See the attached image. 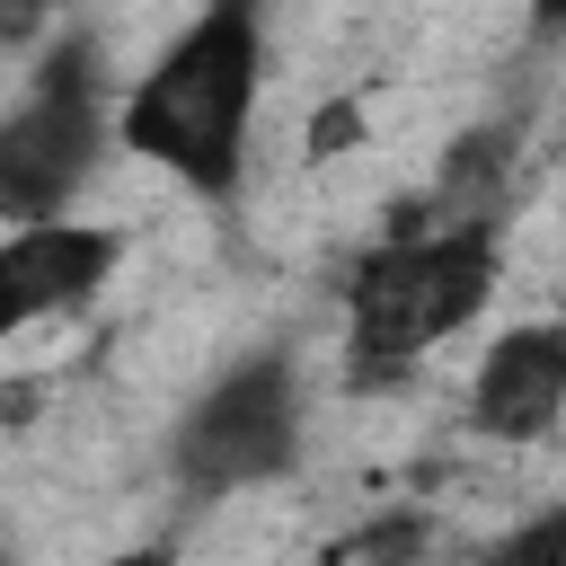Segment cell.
<instances>
[{
  "instance_id": "obj_1",
  "label": "cell",
  "mask_w": 566,
  "mask_h": 566,
  "mask_svg": "<svg viewBox=\"0 0 566 566\" xmlns=\"http://www.w3.org/2000/svg\"><path fill=\"white\" fill-rule=\"evenodd\" d=\"M495 283H504L495 221H442L433 203H398V221L345 274V380L398 389L433 345L478 327Z\"/></svg>"
},
{
  "instance_id": "obj_2",
  "label": "cell",
  "mask_w": 566,
  "mask_h": 566,
  "mask_svg": "<svg viewBox=\"0 0 566 566\" xmlns=\"http://www.w3.org/2000/svg\"><path fill=\"white\" fill-rule=\"evenodd\" d=\"M256 88H265V18L248 0H212L203 18H186L159 62L124 88L115 106V142L150 168H168L186 195L230 203L248 177V124H256Z\"/></svg>"
},
{
  "instance_id": "obj_3",
  "label": "cell",
  "mask_w": 566,
  "mask_h": 566,
  "mask_svg": "<svg viewBox=\"0 0 566 566\" xmlns=\"http://www.w3.org/2000/svg\"><path fill=\"white\" fill-rule=\"evenodd\" d=\"M115 150V115H106V80L88 44H62L35 88L0 115V221H71V195L97 177V159Z\"/></svg>"
},
{
  "instance_id": "obj_4",
  "label": "cell",
  "mask_w": 566,
  "mask_h": 566,
  "mask_svg": "<svg viewBox=\"0 0 566 566\" xmlns=\"http://www.w3.org/2000/svg\"><path fill=\"white\" fill-rule=\"evenodd\" d=\"M301 424H310V389H301V363L283 345L230 363L186 416H177V442H168V469L186 495H239V486H274L292 460H301Z\"/></svg>"
},
{
  "instance_id": "obj_5",
  "label": "cell",
  "mask_w": 566,
  "mask_h": 566,
  "mask_svg": "<svg viewBox=\"0 0 566 566\" xmlns=\"http://www.w3.org/2000/svg\"><path fill=\"white\" fill-rule=\"evenodd\" d=\"M124 265V230L106 221H27L0 239V345L44 327V318H80Z\"/></svg>"
},
{
  "instance_id": "obj_6",
  "label": "cell",
  "mask_w": 566,
  "mask_h": 566,
  "mask_svg": "<svg viewBox=\"0 0 566 566\" xmlns=\"http://www.w3.org/2000/svg\"><path fill=\"white\" fill-rule=\"evenodd\" d=\"M566 416V318L504 327L469 371V424L486 442H548Z\"/></svg>"
},
{
  "instance_id": "obj_7",
  "label": "cell",
  "mask_w": 566,
  "mask_h": 566,
  "mask_svg": "<svg viewBox=\"0 0 566 566\" xmlns=\"http://www.w3.org/2000/svg\"><path fill=\"white\" fill-rule=\"evenodd\" d=\"M424 548H433L424 513H380V522H363L354 539H336L327 566H424Z\"/></svg>"
},
{
  "instance_id": "obj_8",
  "label": "cell",
  "mask_w": 566,
  "mask_h": 566,
  "mask_svg": "<svg viewBox=\"0 0 566 566\" xmlns=\"http://www.w3.org/2000/svg\"><path fill=\"white\" fill-rule=\"evenodd\" d=\"M478 566H566V504H548V513H531V522H513Z\"/></svg>"
},
{
  "instance_id": "obj_9",
  "label": "cell",
  "mask_w": 566,
  "mask_h": 566,
  "mask_svg": "<svg viewBox=\"0 0 566 566\" xmlns=\"http://www.w3.org/2000/svg\"><path fill=\"white\" fill-rule=\"evenodd\" d=\"M345 133L363 142V106H327V115H318V142H310V150L327 159V150H345Z\"/></svg>"
},
{
  "instance_id": "obj_10",
  "label": "cell",
  "mask_w": 566,
  "mask_h": 566,
  "mask_svg": "<svg viewBox=\"0 0 566 566\" xmlns=\"http://www.w3.org/2000/svg\"><path fill=\"white\" fill-rule=\"evenodd\" d=\"M97 566H177V548L150 539V548H115V557H97Z\"/></svg>"
}]
</instances>
